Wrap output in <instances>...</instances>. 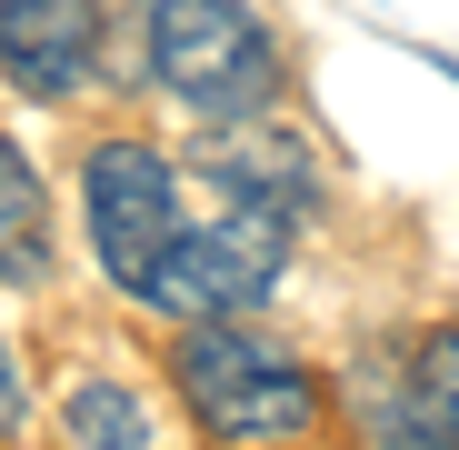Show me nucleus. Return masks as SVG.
<instances>
[{
    "instance_id": "nucleus-1",
    "label": "nucleus",
    "mask_w": 459,
    "mask_h": 450,
    "mask_svg": "<svg viewBox=\"0 0 459 450\" xmlns=\"http://www.w3.org/2000/svg\"><path fill=\"white\" fill-rule=\"evenodd\" d=\"M170 381H180V401H190V420H200L210 440L280 450V440H310V430H320V370L299 360L280 331H260L250 311L180 321Z\"/></svg>"
},
{
    "instance_id": "nucleus-2",
    "label": "nucleus",
    "mask_w": 459,
    "mask_h": 450,
    "mask_svg": "<svg viewBox=\"0 0 459 450\" xmlns=\"http://www.w3.org/2000/svg\"><path fill=\"white\" fill-rule=\"evenodd\" d=\"M140 60H150V91L180 101L190 120H250V110H280L290 91V60L250 0H150Z\"/></svg>"
},
{
    "instance_id": "nucleus-3",
    "label": "nucleus",
    "mask_w": 459,
    "mask_h": 450,
    "mask_svg": "<svg viewBox=\"0 0 459 450\" xmlns=\"http://www.w3.org/2000/svg\"><path fill=\"white\" fill-rule=\"evenodd\" d=\"M290 241H299V220H290L280 200L220 181V210H210V220H180V231L160 241L140 300H150L160 321H230V311H260V300L280 290V270H290Z\"/></svg>"
},
{
    "instance_id": "nucleus-4",
    "label": "nucleus",
    "mask_w": 459,
    "mask_h": 450,
    "mask_svg": "<svg viewBox=\"0 0 459 450\" xmlns=\"http://www.w3.org/2000/svg\"><path fill=\"white\" fill-rule=\"evenodd\" d=\"M81 220H91L100 280L140 300L160 241L180 231V171H170L150 140H91V150H81Z\"/></svg>"
},
{
    "instance_id": "nucleus-5",
    "label": "nucleus",
    "mask_w": 459,
    "mask_h": 450,
    "mask_svg": "<svg viewBox=\"0 0 459 450\" xmlns=\"http://www.w3.org/2000/svg\"><path fill=\"white\" fill-rule=\"evenodd\" d=\"M100 70V0H0V81L21 101H70Z\"/></svg>"
},
{
    "instance_id": "nucleus-6",
    "label": "nucleus",
    "mask_w": 459,
    "mask_h": 450,
    "mask_svg": "<svg viewBox=\"0 0 459 450\" xmlns=\"http://www.w3.org/2000/svg\"><path fill=\"white\" fill-rule=\"evenodd\" d=\"M210 181L260 190V200H280L290 220L320 210V161H310V140L270 130V110H250V120H210Z\"/></svg>"
},
{
    "instance_id": "nucleus-7",
    "label": "nucleus",
    "mask_w": 459,
    "mask_h": 450,
    "mask_svg": "<svg viewBox=\"0 0 459 450\" xmlns=\"http://www.w3.org/2000/svg\"><path fill=\"white\" fill-rule=\"evenodd\" d=\"M50 270V200H40V171L0 140V290H30Z\"/></svg>"
},
{
    "instance_id": "nucleus-8",
    "label": "nucleus",
    "mask_w": 459,
    "mask_h": 450,
    "mask_svg": "<svg viewBox=\"0 0 459 450\" xmlns=\"http://www.w3.org/2000/svg\"><path fill=\"white\" fill-rule=\"evenodd\" d=\"M60 420H70L81 450H150V410H140V391H120V381H81V391L60 401Z\"/></svg>"
},
{
    "instance_id": "nucleus-9",
    "label": "nucleus",
    "mask_w": 459,
    "mask_h": 450,
    "mask_svg": "<svg viewBox=\"0 0 459 450\" xmlns=\"http://www.w3.org/2000/svg\"><path fill=\"white\" fill-rule=\"evenodd\" d=\"M359 420H369L379 450H459V430H439L410 381H359Z\"/></svg>"
},
{
    "instance_id": "nucleus-10",
    "label": "nucleus",
    "mask_w": 459,
    "mask_h": 450,
    "mask_svg": "<svg viewBox=\"0 0 459 450\" xmlns=\"http://www.w3.org/2000/svg\"><path fill=\"white\" fill-rule=\"evenodd\" d=\"M410 391L429 401V420H439V430H459V321L420 331V350H410Z\"/></svg>"
},
{
    "instance_id": "nucleus-11",
    "label": "nucleus",
    "mask_w": 459,
    "mask_h": 450,
    "mask_svg": "<svg viewBox=\"0 0 459 450\" xmlns=\"http://www.w3.org/2000/svg\"><path fill=\"white\" fill-rule=\"evenodd\" d=\"M30 420V391H21V360H11V340H0V430H21Z\"/></svg>"
},
{
    "instance_id": "nucleus-12",
    "label": "nucleus",
    "mask_w": 459,
    "mask_h": 450,
    "mask_svg": "<svg viewBox=\"0 0 459 450\" xmlns=\"http://www.w3.org/2000/svg\"><path fill=\"white\" fill-rule=\"evenodd\" d=\"M439 70H449V81H459V60H439Z\"/></svg>"
}]
</instances>
